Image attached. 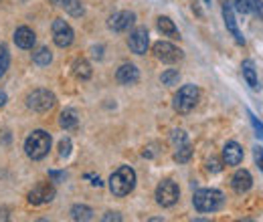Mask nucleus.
<instances>
[{
	"label": "nucleus",
	"mask_w": 263,
	"mask_h": 222,
	"mask_svg": "<svg viewBox=\"0 0 263 222\" xmlns=\"http://www.w3.org/2000/svg\"><path fill=\"white\" fill-rule=\"evenodd\" d=\"M235 4H237V10H239L241 14L251 12V8H249V0H235Z\"/></svg>",
	"instance_id": "32"
},
{
	"label": "nucleus",
	"mask_w": 263,
	"mask_h": 222,
	"mask_svg": "<svg viewBox=\"0 0 263 222\" xmlns=\"http://www.w3.org/2000/svg\"><path fill=\"white\" fill-rule=\"evenodd\" d=\"M206 170L213 172V174H219L223 170V162L219 158H215V156H211V158L206 159Z\"/></svg>",
	"instance_id": "27"
},
{
	"label": "nucleus",
	"mask_w": 263,
	"mask_h": 222,
	"mask_svg": "<svg viewBox=\"0 0 263 222\" xmlns=\"http://www.w3.org/2000/svg\"><path fill=\"white\" fill-rule=\"evenodd\" d=\"M73 75H75L79 81H87V79H91V75H93L91 65L87 63L85 59H77V61L73 63Z\"/></svg>",
	"instance_id": "17"
},
{
	"label": "nucleus",
	"mask_w": 263,
	"mask_h": 222,
	"mask_svg": "<svg viewBox=\"0 0 263 222\" xmlns=\"http://www.w3.org/2000/svg\"><path fill=\"white\" fill-rule=\"evenodd\" d=\"M103 220H122V216H120L118 212H107V214L103 216Z\"/></svg>",
	"instance_id": "35"
},
{
	"label": "nucleus",
	"mask_w": 263,
	"mask_h": 222,
	"mask_svg": "<svg viewBox=\"0 0 263 222\" xmlns=\"http://www.w3.org/2000/svg\"><path fill=\"white\" fill-rule=\"evenodd\" d=\"M85 178H89V180H93V182H91V184H93V186H103V182H101V178H99V176H91V174H87V176H85Z\"/></svg>",
	"instance_id": "36"
},
{
	"label": "nucleus",
	"mask_w": 263,
	"mask_h": 222,
	"mask_svg": "<svg viewBox=\"0 0 263 222\" xmlns=\"http://www.w3.org/2000/svg\"><path fill=\"white\" fill-rule=\"evenodd\" d=\"M71 139L69 137H63L61 142H59V156L61 158H69V154H71Z\"/></svg>",
	"instance_id": "28"
},
{
	"label": "nucleus",
	"mask_w": 263,
	"mask_h": 222,
	"mask_svg": "<svg viewBox=\"0 0 263 222\" xmlns=\"http://www.w3.org/2000/svg\"><path fill=\"white\" fill-rule=\"evenodd\" d=\"M51 61H53V55H51V51H49L47 47H41L33 55V63L39 65V67H47Z\"/></svg>",
	"instance_id": "22"
},
{
	"label": "nucleus",
	"mask_w": 263,
	"mask_h": 222,
	"mask_svg": "<svg viewBox=\"0 0 263 222\" xmlns=\"http://www.w3.org/2000/svg\"><path fill=\"white\" fill-rule=\"evenodd\" d=\"M204 2H211V0H204Z\"/></svg>",
	"instance_id": "39"
},
{
	"label": "nucleus",
	"mask_w": 263,
	"mask_h": 222,
	"mask_svg": "<svg viewBox=\"0 0 263 222\" xmlns=\"http://www.w3.org/2000/svg\"><path fill=\"white\" fill-rule=\"evenodd\" d=\"M178 198H180V190H178L176 182H172V180H162V182L156 186V202H158L160 206L170 208V206H174V204L178 202Z\"/></svg>",
	"instance_id": "6"
},
{
	"label": "nucleus",
	"mask_w": 263,
	"mask_h": 222,
	"mask_svg": "<svg viewBox=\"0 0 263 222\" xmlns=\"http://www.w3.org/2000/svg\"><path fill=\"white\" fill-rule=\"evenodd\" d=\"M251 184H253V178H251V174L247 170H237L233 180H231V186L237 194H245L251 188Z\"/></svg>",
	"instance_id": "14"
},
{
	"label": "nucleus",
	"mask_w": 263,
	"mask_h": 222,
	"mask_svg": "<svg viewBox=\"0 0 263 222\" xmlns=\"http://www.w3.org/2000/svg\"><path fill=\"white\" fill-rule=\"evenodd\" d=\"M53 4H57V6H65V2L67 0H51Z\"/></svg>",
	"instance_id": "38"
},
{
	"label": "nucleus",
	"mask_w": 263,
	"mask_h": 222,
	"mask_svg": "<svg viewBox=\"0 0 263 222\" xmlns=\"http://www.w3.org/2000/svg\"><path fill=\"white\" fill-rule=\"evenodd\" d=\"M198 87L197 85H184L178 89V93L174 95V101H172V107L178 111V113H189L195 109L198 101Z\"/></svg>",
	"instance_id": "4"
},
{
	"label": "nucleus",
	"mask_w": 263,
	"mask_h": 222,
	"mask_svg": "<svg viewBox=\"0 0 263 222\" xmlns=\"http://www.w3.org/2000/svg\"><path fill=\"white\" fill-rule=\"evenodd\" d=\"M63 8H65V10L69 12V14H71V16H81V14L85 12V8H83L81 0H67Z\"/></svg>",
	"instance_id": "24"
},
{
	"label": "nucleus",
	"mask_w": 263,
	"mask_h": 222,
	"mask_svg": "<svg viewBox=\"0 0 263 222\" xmlns=\"http://www.w3.org/2000/svg\"><path fill=\"white\" fill-rule=\"evenodd\" d=\"M136 188V172L130 166L118 168L109 178V190L114 196H128Z\"/></svg>",
	"instance_id": "1"
},
{
	"label": "nucleus",
	"mask_w": 263,
	"mask_h": 222,
	"mask_svg": "<svg viewBox=\"0 0 263 222\" xmlns=\"http://www.w3.org/2000/svg\"><path fill=\"white\" fill-rule=\"evenodd\" d=\"M55 198V186L49 184V182H41L36 184L33 190L29 192V202L34 206H41V204H47Z\"/></svg>",
	"instance_id": "9"
},
{
	"label": "nucleus",
	"mask_w": 263,
	"mask_h": 222,
	"mask_svg": "<svg viewBox=\"0 0 263 222\" xmlns=\"http://www.w3.org/2000/svg\"><path fill=\"white\" fill-rule=\"evenodd\" d=\"M116 79H118V83H122V85H134V83L140 81V71L136 69V65L126 63L118 69Z\"/></svg>",
	"instance_id": "12"
},
{
	"label": "nucleus",
	"mask_w": 263,
	"mask_h": 222,
	"mask_svg": "<svg viewBox=\"0 0 263 222\" xmlns=\"http://www.w3.org/2000/svg\"><path fill=\"white\" fill-rule=\"evenodd\" d=\"M156 25H158V31L162 32L164 36H172V38H176V36H178V29H176V25H174L168 16H160Z\"/></svg>",
	"instance_id": "20"
},
{
	"label": "nucleus",
	"mask_w": 263,
	"mask_h": 222,
	"mask_svg": "<svg viewBox=\"0 0 263 222\" xmlns=\"http://www.w3.org/2000/svg\"><path fill=\"white\" fill-rule=\"evenodd\" d=\"M178 79H180V73H178L176 69H168V71L162 73V77H160V81H162L164 85H176Z\"/></svg>",
	"instance_id": "26"
},
{
	"label": "nucleus",
	"mask_w": 263,
	"mask_h": 222,
	"mask_svg": "<svg viewBox=\"0 0 263 222\" xmlns=\"http://www.w3.org/2000/svg\"><path fill=\"white\" fill-rule=\"evenodd\" d=\"M243 162V148L237 142H229L223 148V164L227 166H239Z\"/></svg>",
	"instance_id": "13"
},
{
	"label": "nucleus",
	"mask_w": 263,
	"mask_h": 222,
	"mask_svg": "<svg viewBox=\"0 0 263 222\" xmlns=\"http://www.w3.org/2000/svg\"><path fill=\"white\" fill-rule=\"evenodd\" d=\"M134 23H136V14L130 12V10H122V12H116L109 18V29L116 32L130 31V27H134Z\"/></svg>",
	"instance_id": "11"
},
{
	"label": "nucleus",
	"mask_w": 263,
	"mask_h": 222,
	"mask_svg": "<svg viewBox=\"0 0 263 222\" xmlns=\"http://www.w3.org/2000/svg\"><path fill=\"white\" fill-rule=\"evenodd\" d=\"M223 18H225V27H227V31L235 36V41H237L239 45H243V43H245V38H243L241 31L237 29V21H235V14H233L231 4H223Z\"/></svg>",
	"instance_id": "15"
},
{
	"label": "nucleus",
	"mask_w": 263,
	"mask_h": 222,
	"mask_svg": "<svg viewBox=\"0 0 263 222\" xmlns=\"http://www.w3.org/2000/svg\"><path fill=\"white\" fill-rule=\"evenodd\" d=\"M128 45H130L132 53H136V55H144V53L148 51V47H150L148 31H146L144 27L136 29V31L130 34V38H128Z\"/></svg>",
	"instance_id": "10"
},
{
	"label": "nucleus",
	"mask_w": 263,
	"mask_h": 222,
	"mask_svg": "<svg viewBox=\"0 0 263 222\" xmlns=\"http://www.w3.org/2000/svg\"><path fill=\"white\" fill-rule=\"evenodd\" d=\"M51 29H53V41H55L57 47H61V49L71 47V43L75 38V32H73L69 23H65L63 18H55Z\"/></svg>",
	"instance_id": "7"
},
{
	"label": "nucleus",
	"mask_w": 263,
	"mask_h": 222,
	"mask_svg": "<svg viewBox=\"0 0 263 222\" xmlns=\"http://www.w3.org/2000/svg\"><path fill=\"white\" fill-rule=\"evenodd\" d=\"M253 158H255V164L261 168V172H263V148H255V150H253Z\"/></svg>",
	"instance_id": "33"
},
{
	"label": "nucleus",
	"mask_w": 263,
	"mask_h": 222,
	"mask_svg": "<svg viewBox=\"0 0 263 222\" xmlns=\"http://www.w3.org/2000/svg\"><path fill=\"white\" fill-rule=\"evenodd\" d=\"M55 105V95L49 89H34L27 95V107L36 113H45Z\"/></svg>",
	"instance_id": "5"
},
{
	"label": "nucleus",
	"mask_w": 263,
	"mask_h": 222,
	"mask_svg": "<svg viewBox=\"0 0 263 222\" xmlns=\"http://www.w3.org/2000/svg\"><path fill=\"white\" fill-rule=\"evenodd\" d=\"M249 8H251L259 18H263V2L261 0H249Z\"/></svg>",
	"instance_id": "31"
},
{
	"label": "nucleus",
	"mask_w": 263,
	"mask_h": 222,
	"mask_svg": "<svg viewBox=\"0 0 263 222\" xmlns=\"http://www.w3.org/2000/svg\"><path fill=\"white\" fill-rule=\"evenodd\" d=\"M71 218L73 220H91L93 218V210L85 204H75L71 208Z\"/></svg>",
	"instance_id": "19"
},
{
	"label": "nucleus",
	"mask_w": 263,
	"mask_h": 222,
	"mask_svg": "<svg viewBox=\"0 0 263 222\" xmlns=\"http://www.w3.org/2000/svg\"><path fill=\"white\" fill-rule=\"evenodd\" d=\"M191 158H193V148H191L189 144H182V146L176 148V152H174V162H178V164H186Z\"/></svg>",
	"instance_id": "23"
},
{
	"label": "nucleus",
	"mask_w": 263,
	"mask_h": 222,
	"mask_svg": "<svg viewBox=\"0 0 263 222\" xmlns=\"http://www.w3.org/2000/svg\"><path fill=\"white\" fill-rule=\"evenodd\" d=\"M241 71H243V77H245L247 85H249L251 89H257V73H255V65H253V61H249V59L243 61Z\"/></svg>",
	"instance_id": "18"
},
{
	"label": "nucleus",
	"mask_w": 263,
	"mask_h": 222,
	"mask_svg": "<svg viewBox=\"0 0 263 222\" xmlns=\"http://www.w3.org/2000/svg\"><path fill=\"white\" fill-rule=\"evenodd\" d=\"M59 124H61V127H65V129H75L77 124H79V119H77V111H75V109H65V111L61 113Z\"/></svg>",
	"instance_id": "21"
},
{
	"label": "nucleus",
	"mask_w": 263,
	"mask_h": 222,
	"mask_svg": "<svg viewBox=\"0 0 263 222\" xmlns=\"http://www.w3.org/2000/svg\"><path fill=\"white\" fill-rule=\"evenodd\" d=\"M49 178L53 182H63L65 180V172H55V170H49Z\"/></svg>",
	"instance_id": "34"
},
{
	"label": "nucleus",
	"mask_w": 263,
	"mask_h": 222,
	"mask_svg": "<svg viewBox=\"0 0 263 222\" xmlns=\"http://www.w3.org/2000/svg\"><path fill=\"white\" fill-rule=\"evenodd\" d=\"M6 101H8V97H6V93L0 89V107H4V105H6Z\"/></svg>",
	"instance_id": "37"
},
{
	"label": "nucleus",
	"mask_w": 263,
	"mask_h": 222,
	"mask_svg": "<svg viewBox=\"0 0 263 222\" xmlns=\"http://www.w3.org/2000/svg\"><path fill=\"white\" fill-rule=\"evenodd\" d=\"M51 150V135L43 129L33 131L27 139H25V152L31 159H43Z\"/></svg>",
	"instance_id": "2"
},
{
	"label": "nucleus",
	"mask_w": 263,
	"mask_h": 222,
	"mask_svg": "<svg viewBox=\"0 0 263 222\" xmlns=\"http://www.w3.org/2000/svg\"><path fill=\"white\" fill-rule=\"evenodd\" d=\"M172 144L178 148V146H182V144H186V133L182 131V129H176V131H172Z\"/></svg>",
	"instance_id": "29"
},
{
	"label": "nucleus",
	"mask_w": 263,
	"mask_h": 222,
	"mask_svg": "<svg viewBox=\"0 0 263 222\" xmlns=\"http://www.w3.org/2000/svg\"><path fill=\"white\" fill-rule=\"evenodd\" d=\"M154 55H156V59L162 61V63H178V61L184 57L178 47H174L172 43H166V41H158V43L154 45Z\"/></svg>",
	"instance_id": "8"
},
{
	"label": "nucleus",
	"mask_w": 263,
	"mask_h": 222,
	"mask_svg": "<svg viewBox=\"0 0 263 222\" xmlns=\"http://www.w3.org/2000/svg\"><path fill=\"white\" fill-rule=\"evenodd\" d=\"M225 202V196L223 192L215 190V188H202V190L195 192V198H193V204L198 212H215L223 206Z\"/></svg>",
	"instance_id": "3"
},
{
	"label": "nucleus",
	"mask_w": 263,
	"mask_h": 222,
	"mask_svg": "<svg viewBox=\"0 0 263 222\" xmlns=\"http://www.w3.org/2000/svg\"><path fill=\"white\" fill-rule=\"evenodd\" d=\"M14 43L21 49H33L34 43H36V36H34V32L29 27H18L14 31Z\"/></svg>",
	"instance_id": "16"
},
{
	"label": "nucleus",
	"mask_w": 263,
	"mask_h": 222,
	"mask_svg": "<svg viewBox=\"0 0 263 222\" xmlns=\"http://www.w3.org/2000/svg\"><path fill=\"white\" fill-rule=\"evenodd\" d=\"M8 65H10V53H8L6 45H0V77H4Z\"/></svg>",
	"instance_id": "25"
},
{
	"label": "nucleus",
	"mask_w": 263,
	"mask_h": 222,
	"mask_svg": "<svg viewBox=\"0 0 263 222\" xmlns=\"http://www.w3.org/2000/svg\"><path fill=\"white\" fill-rule=\"evenodd\" d=\"M249 119H251V124H253V129H255V135H257V137H261V139H263V124L259 122V119H257V117H255V115H253V113H251V111H249Z\"/></svg>",
	"instance_id": "30"
}]
</instances>
